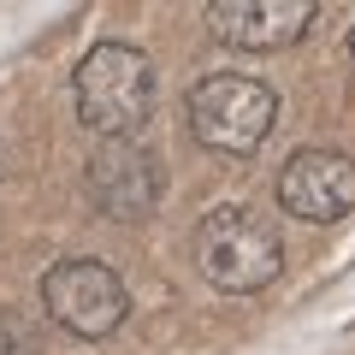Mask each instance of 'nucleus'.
Wrapping results in <instances>:
<instances>
[{
    "label": "nucleus",
    "mask_w": 355,
    "mask_h": 355,
    "mask_svg": "<svg viewBox=\"0 0 355 355\" xmlns=\"http://www.w3.org/2000/svg\"><path fill=\"white\" fill-rule=\"evenodd\" d=\"M42 308L60 331L95 343V338H113L130 314V291L107 261H89V254H65L42 272Z\"/></svg>",
    "instance_id": "obj_4"
},
{
    "label": "nucleus",
    "mask_w": 355,
    "mask_h": 355,
    "mask_svg": "<svg viewBox=\"0 0 355 355\" xmlns=\"http://www.w3.org/2000/svg\"><path fill=\"white\" fill-rule=\"evenodd\" d=\"M320 6L308 0H219L207 6V30L243 53H279L314 30Z\"/></svg>",
    "instance_id": "obj_7"
},
{
    "label": "nucleus",
    "mask_w": 355,
    "mask_h": 355,
    "mask_svg": "<svg viewBox=\"0 0 355 355\" xmlns=\"http://www.w3.org/2000/svg\"><path fill=\"white\" fill-rule=\"evenodd\" d=\"M349 53H355V30H349Z\"/></svg>",
    "instance_id": "obj_9"
},
{
    "label": "nucleus",
    "mask_w": 355,
    "mask_h": 355,
    "mask_svg": "<svg viewBox=\"0 0 355 355\" xmlns=\"http://www.w3.org/2000/svg\"><path fill=\"white\" fill-rule=\"evenodd\" d=\"M71 95L83 130H95L101 142H130L154 119L160 77L137 42H95L71 71Z\"/></svg>",
    "instance_id": "obj_1"
},
{
    "label": "nucleus",
    "mask_w": 355,
    "mask_h": 355,
    "mask_svg": "<svg viewBox=\"0 0 355 355\" xmlns=\"http://www.w3.org/2000/svg\"><path fill=\"white\" fill-rule=\"evenodd\" d=\"M196 266L214 291L249 296L284 272V243L272 231V219H261L243 202H225L214 214H202V225H196Z\"/></svg>",
    "instance_id": "obj_2"
},
{
    "label": "nucleus",
    "mask_w": 355,
    "mask_h": 355,
    "mask_svg": "<svg viewBox=\"0 0 355 355\" xmlns=\"http://www.w3.org/2000/svg\"><path fill=\"white\" fill-rule=\"evenodd\" d=\"M279 125V95L272 83L249 71H207L190 89V137L214 154H254Z\"/></svg>",
    "instance_id": "obj_3"
},
{
    "label": "nucleus",
    "mask_w": 355,
    "mask_h": 355,
    "mask_svg": "<svg viewBox=\"0 0 355 355\" xmlns=\"http://www.w3.org/2000/svg\"><path fill=\"white\" fill-rule=\"evenodd\" d=\"M89 196L107 219H148L166 196V166L148 142H101L89 160Z\"/></svg>",
    "instance_id": "obj_5"
},
{
    "label": "nucleus",
    "mask_w": 355,
    "mask_h": 355,
    "mask_svg": "<svg viewBox=\"0 0 355 355\" xmlns=\"http://www.w3.org/2000/svg\"><path fill=\"white\" fill-rule=\"evenodd\" d=\"M279 207L302 225H331L355 207V160L343 148H302L279 172Z\"/></svg>",
    "instance_id": "obj_6"
},
{
    "label": "nucleus",
    "mask_w": 355,
    "mask_h": 355,
    "mask_svg": "<svg viewBox=\"0 0 355 355\" xmlns=\"http://www.w3.org/2000/svg\"><path fill=\"white\" fill-rule=\"evenodd\" d=\"M0 355H42V326L24 308H0Z\"/></svg>",
    "instance_id": "obj_8"
}]
</instances>
